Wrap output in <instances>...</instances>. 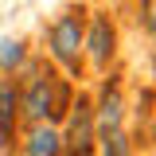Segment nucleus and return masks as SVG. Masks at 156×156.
Here are the masks:
<instances>
[{"label":"nucleus","instance_id":"f257e3e1","mask_svg":"<svg viewBox=\"0 0 156 156\" xmlns=\"http://www.w3.org/2000/svg\"><path fill=\"white\" fill-rule=\"evenodd\" d=\"M70 101H74V90H70V82L58 74L55 66H39V62L27 66V82L20 90V113L31 125L35 121L55 125L58 117H66Z\"/></svg>","mask_w":156,"mask_h":156},{"label":"nucleus","instance_id":"f03ea898","mask_svg":"<svg viewBox=\"0 0 156 156\" xmlns=\"http://www.w3.org/2000/svg\"><path fill=\"white\" fill-rule=\"evenodd\" d=\"M47 55L55 58V66H62L70 78L82 70V39H86V8H66L47 23Z\"/></svg>","mask_w":156,"mask_h":156},{"label":"nucleus","instance_id":"7ed1b4c3","mask_svg":"<svg viewBox=\"0 0 156 156\" xmlns=\"http://www.w3.org/2000/svg\"><path fill=\"white\" fill-rule=\"evenodd\" d=\"M98 148V125H94V98L78 94L66 109L62 129V156H94Z\"/></svg>","mask_w":156,"mask_h":156},{"label":"nucleus","instance_id":"20e7f679","mask_svg":"<svg viewBox=\"0 0 156 156\" xmlns=\"http://www.w3.org/2000/svg\"><path fill=\"white\" fill-rule=\"evenodd\" d=\"M117 51V27L109 12H90V23H86V39H82V55L90 58L94 70H105L109 58Z\"/></svg>","mask_w":156,"mask_h":156},{"label":"nucleus","instance_id":"39448f33","mask_svg":"<svg viewBox=\"0 0 156 156\" xmlns=\"http://www.w3.org/2000/svg\"><path fill=\"white\" fill-rule=\"evenodd\" d=\"M94 125H98V140L125 133V98H121L117 82H101L98 101H94Z\"/></svg>","mask_w":156,"mask_h":156},{"label":"nucleus","instance_id":"423d86ee","mask_svg":"<svg viewBox=\"0 0 156 156\" xmlns=\"http://www.w3.org/2000/svg\"><path fill=\"white\" fill-rule=\"evenodd\" d=\"M20 90L12 82H0V148H12L20 129Z\"/></svg>","mask_w":156,"mask_h":156},{"label":"nucleus","instance_id":"0eeeda50","mask_svg":"<svg viewBox=\"0 0 156 156\" xmlns=\"http://www.w3.org/2000/svg\"><path fill=\"white\" fill-rule=\"evenodd\" d=\"M23 156H62V133L47 121H35L23 136Z\"/></svg>","mask_w":156,"mask_h":156},{"label":"nucleus","instance_id":"6e6552de","mask_svg":"<svg viewBox=\"0 0 156 156\" xmlns=\"http://www.w3.org/2000/svg\"><path fill=\"white\" fill-rule=\"evenodd\" d=\"M27 70V43L16 35H0V74L16 78Z\"/></svg>","mask_w":156,"mask_h":156},{"label":"nucleus","instance_id":"1a4fd4ad","mask_svg":"<svg viewBox=\"0 0 156 156\" xmlns=\"http://www.w3.org/2000/svg\"><path fill=\"white\" fill-rule=\"evenodd\" d=\"M140 27L152 35V43H156V0H140Z\"/></svg>","mask_w":156,"mask_h":156}]
</instances>
